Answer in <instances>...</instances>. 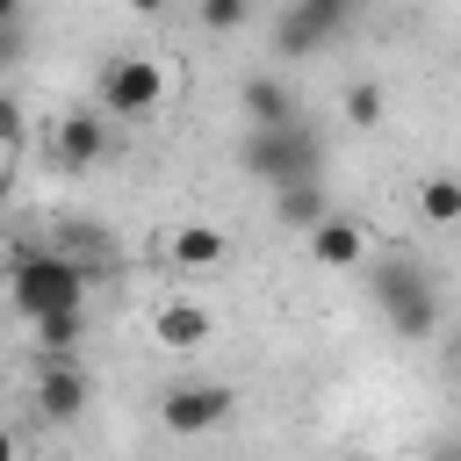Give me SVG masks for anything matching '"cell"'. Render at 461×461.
Instances as JSON below:
<instances>
[{"label":"cell","instance_id":"obj_19","mask_svg":"<svg viewBox=\"0 0 461 461\" xmlns=\"http://www.w3.org/2000/svg\"><path fill=\"white\" fill-rule=\"evenodd\" d=\"M0 144H7V151L22 144V108H14V101H0Z\"/></svg>","mask_w":461,"mask_h":461},{"label":"cell","instance_id":"obj_24","mask_svg":"<svg viewBox=\"0 0 461 461\" xmlns=\"http://www.w3.org/2000/svg\"><path fill=\"white\" fill-rule=\"evenodd\" d=\"M432 461H461V447H439V454H432Z\"/></svg>","mask_w":461,"mask_h":461},{"label":"cell","instance_id":"obj_4","mask_svg":"<svg viewBox=\"0 0 461 461\" xmlns=\"http://www.w3.org/2000/svg\"><path fill=\"white\" fill-rule=\"evenodd\" d=\"M158 101H166V72H158V58H144V50H115V58L101 65V86H94V108H101V115H115V122H151Z\"/></svg>","mask_w":461,"mask_h":461},{"label":"cell","instance_id":"obj_2","mask_svg":"<svg viewBox=\"0 0 461 461\" xmlns=\"http://www.w3.org/2000/svg\"><path fill=\"white\" fill-rule=\"evenodd\" d=\"M7 303L36 324V317H58V310H86V259L72 252H22L7 267Z\"/></svg>","mask_w":461,"mask_h":461},{"label":"cell","instance_id":"obj_11","mask_svg":"<svg viewBox=\"0 0 461 461\" xmlns=\"http://www.w3.org/2000/svg\"><path fill=\"white\" fill-rule=\"evenodd\" d=\"M230 259V230H216V223H180L173 230V267H223Z\"/></svg>","mask_w":461,"mask_h":461},{"label":"cell","instance_id":"obj_15","mask_svg":"<svg viewBox=\"0 0 461 461\" xmlns=\"http://www.w3.org/2000/svg\"><path fill=\"white\" fill-rule=\"evenodd\" d=\"M295 7L317 22V36H324V43H339V36L353 29V14H360V0H295Z\"/></svg>","mask_w":461,"mask_h":461},{"label":"cell","instance_id":"obj_9","mask_svg":"<svg viewBox=\"0 0 461 461\" xmlns=\"http://www.w3.org/2000/svg\"><path fill=\"white\" fill-rule=\"evenodd\" d=\"M360 252H367V230H360V216H324L317 230H310V259L317 267H360Z\"/></svg>","mask_w":461,"mask_h":461},{"label":"cell","instance_id":"obj_17","mask_svg":"<svg viewBox=\"0 0 461 461\" xmlns=\"http://www.w3.org/2000/svg\"><path fill=\"white\" fill-rule=\"evenodd\" d=\"M194 22H202L209 36H230V29L252 22V0H194Z\"/></svg>","mask_w":461,"mask_h":461},{"label":"cell","instance_id":"obj_1","mask_svg":"<svg viewBox=\"0 0 461 461\" xmlns=\"http://www.w3.org/2000/svg\"><path fill=\"white\" fill-rule=\"evenodd\" d=\"M238 166L274 194V187H295V180H324V130L310 115L281 122V130H245L238 144Z\"/></svg>","mask_w":461,"mask_h":461},{"label":"cell","instance_id":"obj_23","mask_svg":"<svg viewBox=\"0 0 461 461\" xmlns=\"http://www.w3.org/2000/svg\"><path fill=\"white\" fill-rule=\"evenodd\" d=\"M130 7H137V14H158V7H166V0H130Z\"/></svg>","mask_w":461,"mask_h":461},{"label":"cell","instance_id":"obj_14","mask_svg":"<svg viewBox=\"0 0 461 461\" xmlns=\"http://www.w3.org/2000/svg\"><path fill=\"white\" fill-rule=\"evenodd\" d=\"M151 324H158L166 346H202V339H209V310H194V303H166Z\"/></svg>","mask_w":461,"mask_h":461},{"label":"cell","instance_id":"obj_6","mask_svg":"<svg viewBox=\"0 0 461 461\" xmlns=\"http://www.w3.org/2000/svg\"><path fill=\"white\" fill-rule=\"evenodd\" d=\"M108 144H115L108 115H101V108H72V115H58L50 166H58V173H86V166H101V158H108Z\"/></svg>","mask_w":461,"mask_h":461},{"label":"cell","instance_id":"obj_7","mask_svg":"<svg viewBox=\"0 0 461 461\" xmlns=\"http://www.w3.org/2000/svg\"><path fill=\"white\" fill-rule=\"evenodd\" d=\"M238 108H245V130H281V122H295V115H303L295 86H288V79H274V72H252V79L238 86Z\"/></svg>","mask_w":461,"mask_h":461},{"label":"cell","instance_id":"obj_12","mask_svg":"<svg viewBox=\"0 0 461 461\" xmlns=\"http://www.w3.org/2000/svg\"><path fill=\"white\" fill-rule=\"evenodd\" d=\"M274 50H281V58H317V50H331V43H324V36H317V22L288 0V7L274 14Z\"/></svg>","mask_w":461,"mask_h":461},{"label":"cell","instance_id":"obj_21","mask_svg":"<svg viewBox=\"0 0 461 461\" xmlns=\"http://www.w3.org/2000/svg\"><path fill=\"white\" fill-rule=\"evenodd\" d=\"M22 7H29V0H0V29H14V22H22Z\"/></svg>","mask_w":461,"mask_h":461},{"label":"cell","instance_id":"obj_8","mask_svg":"<svg viewBox=\"0 0 461 461\" xmlns=\"http://www.w3.org/2000/svg\"><path fill=\"white\" fill-rule=\"evenodd\" d=\"M36 411H43L50 425H79V418H86V375H79L72 360H50V367L36 375Z\"/></svg>","mask_w":461,"mask_h":461},{"label":"cell","instance_id":"obj_3","mask_svg":"<svg viewBox=\"0 0 461 461\" xmlns=\"http://www.w3.org/2000/svg\"><path fill=\"white\" fill-rule=\"evenodd\" d=\"M367 295H375L382 324H389L403 346H425V339L439 331V288H432V274H425L418 259H382L375 281H367Z\"/></svg>","mask_w":461,"mask_h":461},{"label":"cell","instance_id":"obj_18","mask_svg":"<svg viewBox=\"0 0 461 461\" xmlns=\"http://www.w3.org/2000/svg\"><path fill=\"white\" fill-rule=\"evenodd\" d=\"M382 108H389V101H382V86H375V79H353V86H346V122H353V130H375V122H382Z\"/></svg>","mask_w":461,"mask_h":461},{"label":"cell","instance_id":"obj_20","mask_svg":"<svg viewBox=\"0 0 461 461\" xmlns=\"http://www.w3.org/2000/svg\"><path fill=\"white\" fill-rule=\"evenodd\" d=\"M447 375L461 382V324H454V339H447Z\"/></svg>","mask_w":461,"mask_h":461},{"label":"cell","instance_id":"obj_22","mask_svg":"<svg viewBox=\"0 0 461 461\" xmlns=\"http://www.w3.org/2000/svg\"><path fill=\"white\" fill-rule=\"evenodd\" d=\"M0 461H14V432L7 425H0Z\"/></svg>","mask_w":461,"mask_h":461},{"label":"cell","instance_id":"obj_13","mask_svg":"<svg viewBox=\"0 0 461 461\" xmlns=\"http://www.w3.org/2000/svg\"><path fill=\"white\" fill-rule=\"evenodd\" d=\"M418 216L425 223H461V173H425L418 180Z\"/></svg>","mask_w":461,"mask_h":461},{"label":"cell","instance_id":"obj_16","mask_svg":"<svg viewBox=\"0 0 461 461\" xmlns=\"http://www.w3.org/2000/svg\"><path fill=\"white\" fill-rule=\"evenodd\" d=\"M86 331V310H58V317H36V339H43V353L50 360H65V346Z\"/></svg>","mask_w":461,"mask_h":461},{"label":"cell","instance_id":"obj_10","mask_svg":"<svg viewBox=\"0 0 461 461\" xmlns=\"http://www.w3.org/2000/svg\"><path fill=\"white\" fill-rule=\"evenodd\" d=\"M274 216H281V230H317V223L331 216V202H324V180L274 187Z\"/></svg>","mask_w":461,"mask_h":461},{"label":"cell","instance_id":"obj_5","mask_svg":"<svg viewBox=\"0 0 461 461\" xmlns=\"http://www.w3.org/2000/svg\"><path fill=\"white\" fill-rule=\"evenodd\" d=\"M230 411H238V389L230 382H173L158 396V425L173 439H202V432L230 425Z\"/></svg>","mask_w":461,"mask_h":461}]
</instances>
